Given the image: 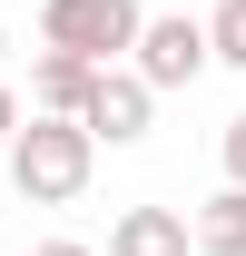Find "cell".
Segmentation results:
<instances>
[{
  "label": "cell",
  "instance_id": "52a82bcc",
  "mask_svg": "<svg viewBox=\"0 0 246 256\" xmlns=\"http://www.w3.org/2000/svg\"><path fill=\"white\" fill-rule=\"evenodd\" d=\"M187 226H197V256H246V188H216Z\"/></svg>",
  "mask_w": 246,
  "mask_h": 256
},
{
  "label": "cell",
  "instance_id": "3957f363",
  "mask_svg": "<svg viewBox=\"0 0 246 256\" xmlns=\"http://www.w3.org/2000/svg\"><path fill=\"white\" fill-rule=\"evenodd\" d=\"M207 60H216L207 20H187V10H148V30H138V50H128V69H138L148 89H187Z\"/></svg>",
  "mask_w": 246,
  "mask_h": 256
},
{
  "label": "cell",
  "instance_id": "8992f818",
  "mask_svg": "<svg viewBox=\"0 0 246 256\" xmlns=\"http://www.w3.org/2000/svg\"><path fill=\"white\" fill-rule=\"evenodd\" d=\"M108 256H197V226H187L178 207H118Z\"/></svg>",
  "mask_w": 246,
  "mask_h": 256
},
{
  "label": "cell",
  "instance_id": "ba28073f",
  "mask_svg": "<svg viewBox=\"0 0 246 256\" xmlns=\"http://www.w3.org/2000/svg\"><path fill=\"white\" fill-rule=\"evenodd\" d=\"M207 50L226 69H246V0H216V20H207Z\"/></svg>",
  "mask_w": 246,
  "mask_h": 256
},
{
  "label": "cell",
  "instance_id": "6da1fadb",
  "mask_svg": "<svg viewBox=\"0 0 246 256\" xmlns=\"http://www.w3.org/2000/svg\"><path fill=\"white\" fill-rule=\"evenodd\" d=\"M89 168H98V138L79 118H30L10 138V188L30 197V207H69V197L89 188Z\"/></svg>",
  "mask_w": 246,
  "mask_h": 256
},
{
  "label": "cell",
  "instance_id": "277c9868",
  "mask_svg": "<svg viewBox=\"0 0 246 256\" xmlns=\"http://www.w3.org/2000/svg\"><path fill=\"white\" fill-rule=\"evenodd\" d=\"M148 108H158L148 79H138V69H108V79H98V98L79 108V128H89L98 148H138V138H148Z\"/></svg>",
  "mask_w": 246,
  "mask_h": 256
},
{
  "label": "cell",
  "instance_id": "7c38bea8",
  "mask_svg": "<svg viewBox=\"0 0 246 256\" xmlns=\"http://www.w3.org/2000/svg\"><path fill=\"white\" fill-rule=\"evenodd\" d=\"M0 60H10V30H0Z\"/></svg>",
  "mask_w": 246,
  "mask_h": 256
},
{
  "label": "cell",
  "instance_id": "30bf717a",
  "mask_svg": "<svg viewBox=\"0 0 246 256\" xmlns=\"http://www.w3.org/2000/svg\"><path fill=\"white\" fill-rule=\"evenodd\" d=\"M20 128H30V108H20V89H10V79H0V148H10Z\"/></svg>",
  "mask_w": 246,
  "mask_h": 256
},
{
  "label": "cell",
  "instance_id": "8fae6325",
  "mask_svg": "<svg viewBox=\"0 0 246 256\" xmlns=\"http://www.w3.org/2000/svg\"><path fill=\"white\" fill-rule=\"evenodd\" d=\"M30 256H98V246H79V236H40Z\"/></svg>",
  "mask_w": 246,
  "mask_h": 256
},
{
  "label": "cell",
  "instance_id": "7a4b0ae2",
  "mask_svg": "<svg viewBox=\"0 0 246 256\" xmlns=\"http://www.w3.org/2000/svg\"><path fill=\"white\" fill-rule=\"evenodd\" d=\"M138 30H148L138 0H50V10H40V40L69 50V60H89V69H118L128 50H138Z\"/></svg>",
  "mask_w": 246,
  "mask_h": 256
},
{
  "label": "cell",
  "instance_id": "5b68a950",
  "mask_svg": "<svg viewBox=\"0 0 246 256\" xmlns=\"http://www.w3.org/2000/svg\"><path fill=\"white\" fill-rule=\"evenodd\" d=\"M98 79H108V69L69 60V50H40V69H30V118H79V108L98 98Z\"/></svg>",
  "mask_w": 246,
  "mask_h": 256
},
{
  "label": "cell",
  "instance_id": "9c48e42d",
  "mask_svg": "<svg viewBox=\"0 0 246 256\" xmlns=\"http://www.w3.org/2000/svg\"><path fill=\"white\" fill-rule=\"evenodd\" d=\"M216 158H226V188H246V108L226 118V138H216Z\"/></svg>",
  "mask_w": 246,
  "mask_h": 256
}]
</instances>
